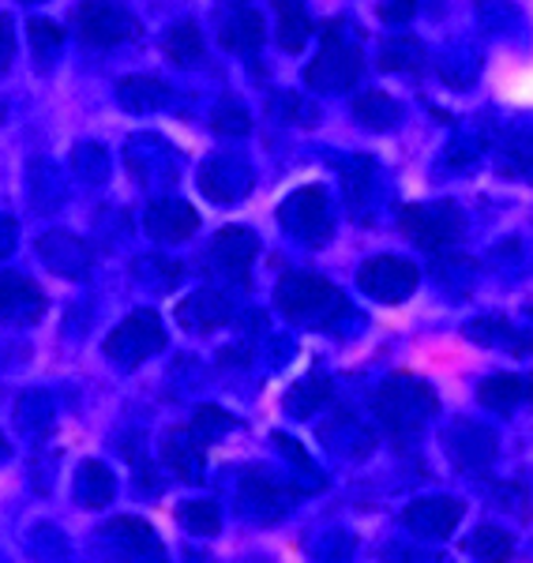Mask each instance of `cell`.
<instances>
[{
  "label": "cell",
  "instance_id": "17",
  "mask_svg": "<svg viewBox=\"0 0 533 563\" xmlns=\"http://www.w3.org/2000/svg\"><path fill=\"white\" fill-rule=\"evenodd\" d=\"M230 316H233V305L222 289H196L188 301L177 305L180 327H188V331H196V334L219 331V327L230 323Z\"/></svg>",
  "mask_w": 533,
  "mask_h": 563
},
{
  "label": "cell",
  "instance_id": "14",
  "mask_svg": "<svg viewBox=\"0 0 533 563\" xmlns=\"http://www.w3.org/2000/svg\"><path fill=\"white\" fill-rule=\"evenodd\" d=\"M38 256L49 271H57V275L65 278H84L90 271V263H95V252L87 249V241L71 238L65 230H49L38 238Z\"/></svg>",
  "mask_w": 533,
  "mask_h": 563
},
{
  "label": "cell",
  "instance_id": "1",
  "mask_svg": "<svg viewBox=\"0 0 533 563\" xmlns=\"http://www.w3.org/2000/svg\"><path fill=\"white\" fill-rule=\"evenodd\" d=\"M275 301L282 308V316H289L293 323H309V327H331L346 312V297L331 286L327 278L309 275V271H293L278 282Z\"/></svg>",
  "mask_w": 533,
  "mask_h": 563
},
{
  "label": "cell",
  "instance_id": "8",
  "mask_svg": "<svg viewBox=\"0 0 533 563\" xmlns=\"http://www.w3.org/2000/svg\"><path fill=\"white\" fill-rule=\"evenodd\" d=\"M76 31L95 49H113L121 42L140 38V23L121 4H113V0H87V4H79Z\"/></svg>",
  "mask_w": 533,
  "mask_h": 563
},
{
  "label": "cell",
  "instance_id": "2",
  "mask_svg": "<svg viewBox=\"0 0 533 563\" xmlns=\"http://www.w3.org/2000/svg\"><path fill=\"white\" fill-rule=\"evenodd\" d=\"M432 413H436V395H432L429 384H421L413 376H391L376 390V417L395 435L421 432V424Z\"/></svg>",
  "mask_w": 533,
  "mask_h": 563
},
{
  "label": "cell",
  "instance_id": "10",
  "mask_svg": "<svg viewBox=\"0 0 533 563\" xmlns=\"http://www.w3.org/2000/svg\"><path fill=\"white\" fill-rule=\"evenodd\" d=\"M45 316V294L20 271H0V320L31 327Z\"/></svg>",
  "mask_w": 533,
  "mask_h": 563
},
{
  "label": "cell",
  "instance_id": "20",
  "mask_svg": "<svg viewBox=\"0 0 533 563\" xmlns=\"http://www.w3.org/2000/svg\"><path fill=\"white\" fill-rule=\"evenodd\" d=\"M219 38L230 53H256L267 42V23L256 8H237L222 20Z\"/></svg>",
  "mask_w": 533,
  "mask_h": 563
},
{
  "label": "cell",
  "instance_id": "32",
  "mask_svg": "<svg viewBox=\"0 0 533 563\" xmlns=\"http://www.w3.org/2000/svg\"><path fill=\"white\" fill-rule=\"evenodd\" d=\"M424 65V49L413 38H387L379 49V68L387 71H418Z\"/></svg>",
  "mask_w": 533,
  "mask_h": 563
},
{
  "label": "cell",
  "instance_id": "43",
  "mask_svg": "<svg viewBox=\"0 0 533 563\" xmlns=\"http://www.w3.org/2000/svg\"><path fill=\"white\" fill-rule=\"evenodd\" d=\"M23 4H34V0H23Z\"/></svg>",
  "mask_w": 533,
  "mask_h": 563
},
{
  "label": "cell",
  "instance_id": "16",
  "mask_svg": "<svg viewBox=\"0 0 533 563\" xmlns=\"http://www.w3.org/2000/svg\"><path fill=\"white\" fill-rule=\"evenodd\" d=\"M207 440L192 424L185 429H169L162 440V462L180 477V481H200L203 477V462H207Z\"/></svg>",
  "mask_w": 533,
  "mask_h": 563
},
{
  "label": "cell",
  "instance_id": "28",
  "mask_svg": "<svg viewBox=\"0 0 533 563\" xmlns=\"http://www.w3.org/2000/svg\"><path fill=\"white\" fill-rule=\"evenodd\" d=\"M354 117L373 132L395 129V124H399V102L387 98L384 90H368V95H360L354 102Z\"/></svg>",
  "mask_w": 533,
  "mask_h": 563
},
{
  "label": "cell",
  "instance_id": "4",
  "mask_svg": "<svg viewBox=\"0 0 533 563\" xmlns=\"http://www.w3.org/2000/svg\"><path fill=\"white\" fill-rule=\"evenodd\" d=\"M399 225L413 244H421V249H429V252H444L463 238L466 218L451 203H413V207H402Z\"/></svg>",
  "mask_w": 533,
  "mask_h": 563
},
{
  "label": "cell",
  "instance_id": "27",
  "mask_svg": "<svg viewBox=\"0 0 533 563\" xmlns=\"http://www.w3.org/2000/svg\"><path fill=\"white\" fill-rule=\"evenodd\" d=\"M373 177H376V166L368 158H354L342 169V196H346L349 214H360L373 203Z\"/></svg>",
  "mask_w": 533,
  "mask_h": 563
},
{
  "label": "cell",
  "instance_id": "13",
  "mask_svg": "<svg viewBox=\"0 0 533 563\" xmlns=\"http://www.w3.org/2000/svg\"><path fill=\"white\" fill-rule=\"evenodd\" d=\"M143 230L162 244H180L200 230V214L185 199H155L143 214Z\"/></svg>",
  "mask_w": 533,
  "mask_h": 563
},
{
  "label": "cell",
  "instance_id": "11",
  "mask_svg": "<svg viewBox=\"0 0 533 563\" xmlns=\"http://www.w3.org/2000/svg\"><path fill=\"white\" fill-rule=\"evenodd\" d=\"M256 252H259L256 233L245 230V225H225L219 238L211 241V252H207V260H211V267L219 271L222 278L245 282L252 260H256Z\"/></svg>",
  "mask_w": 533,
  "mask_h": 563
},
{
  "label": "cell",
  "instance_id": "37",
  "mask_svg": "<svg viewBox=\"0 0 533 563\" xmlns=\"http://www.w3.org/2000/svg\"><path fill=\"white\" fill-rule=\"evenodd\" d=\"M192 429L200 432L207 443H211V440H219V435H225V432L233 429V417H230V413H222L219 406H200V410H196Z\"/></svg>",
  "mask_w": 533,
  "mask_h": 563
},
{
  "label": "cell",
  "instance_id": "6",
  "mask_svg": "<svg viewBox=\"0 0 533 563\" xmlns=\"http://www.w3.org/2000/svg\"><path fill=\"white\" fill-rule=\"evenodd\" d=\"M278 222L293 233L297 241L304 244H323L331 238V203H327V192L320 185L312 188H297L293 196L282 199L278 207Z\"/></svg>",
  "mask_w": 533,
  "mask_h": 563
},
{
  "label": "cell",
  "instance_id": "5",
  "mask_svg": "<svg viewBox=\"0 0 533 563\" xmlns=\"http://www.w3.org/2000/svg\"><path fill=\"white\" fill-rule=\"evenodd\" d=\"M162 346H166V327L151 308H140L124 323H116V331L106 339V357L124 368H135L147 357H155Z\"/></svg>",
  "mask_w": 533,
  "mask_h": 563
},
{
  "label": "cell",
  "instance_id": "12",
  "mask_svg": "<svg viewBox=\"0 0 533 563\" xmlns=\"http://www.w3.org/2000/svg\"><path fill=\"white\" fill-rule=\"evenodd\" d=\"M402 519L418 538L444 541L455 533L458 519H463V504H458V499H447V496H429V499H418V504L406 507Z\"/></svg>",
  "mask_w": 533,
  "mask_h": 563
},
{
  "label": "cell",
  "instance_id": "23",
  "mask_svg": "<svg viewBox=\"0 0 533 563\" xmlns=\"http://www.w3.org/2000/svg\"><path fill=\"white\" fill-rule=\"evenodd\" d=\"M466 339L481 342V346H508L511 353H533V334L519 331L500 316H485V320H474L466 327Z\"/></svg>",
  "mask_w": 533,
  "mask_h": 563
},
{
  "label": "cell",
  "instance_id": "36",
  "mask_svg": "<svg viewBox=\"0 0 533 563\" xmlns=\"http://www.w3.org/2000/svg\"><path fill=\"white\" fill-rule=\"evenodd\" d=\"M211 129L219 135H248L252 132V117H248V109L241 102L225 98V102H219V109H214Z\"/></svg>",
  "mask_w": 533,
  "mask_h": 563
},
{
  "label": "cell",
  "instance_id": "3",
  "mask_svg": "<svg viewBox=\"0 0 533 563\" xmlns=\"http://www.w3.org/2000/svg\"><path fill=\"white\" fill-rule=\"evenodd\" d=\"M365 68V53L354 42L338 38V26H327L323 34V49L312 57V65L304 68V84L320 95H334V90H346L360 79Z\"/></svg>",
  "mask_w": 533,
  "mask_h": 563
},
{
  "label": "cell",
  "instance_id": "18",
  "mask_svg": "<svg viewBox=\"0 0 533 563\" xmlns=\"http://www.w3.org/2000/svg\"><path fill=\"white\" fill-rule=\"evenodd\" d=\"M248 185H252V174L237 158H211L200 174V188L214 203H233V199H241L248 192Z\"/></svg>",
  "mask_w": 533,
  "mask_h": 563
},
{
  "label": "cell",
  "instance_id": "42",
  "mask_svg": "<svg viewBox=\"0 0 533 563\" xmlns=\"http://www.w3.org/2000/svg\"><path fill=\"white\" fill-rule=\"evenodd\" d=\"M8 455V443H4V435H0V459H4Z\"/></svg>",
  "mask_w": 533,
  "mask_h": 563
},
{
  "label": "cell",
  "instance_id": "41",
  "mask_svg": "<svg viewBox=\"0 0 533 563\" xmlns=\"http://www.w3.org/2000/svg\"><path fill=\"white\" fill-rule=\"evenodd\" d=\"M12 53H15L12 20H8V15H0V71H8V65H12Z\"/></svg>",
  "mask_w": 533,
  "mask_h": 563
},
{
  "label": "cell",
  "instance_id": "39",
  "mask_svg": "<svg viewBox=\"0 0 533 563\" xmlns=\"http://www.w3.org/2000/svg\"><path fill=\"white\" fill-rule=\"evenodd\" d=\"M413 8H418V0H384V4H379V20L406 23L413 15Z\"/></svg>",
  "mask_w": 533,
  "mask_h": 563
},
{
  "label": "cell",
  "instance_id": "7",
  "mask_svg": "<svg viewBox=\"0 0 533 563\" xmlns=\"http://www.w3.org/2000/svg\"><path fill=\"white\" fill-rule=\"evenodd\" d=\"M98 549L113 563H166L158 533L143 519H113L98 533Z\"/></svg>",
  "mask_w": 533,
  "mask_h": 563
},
{
  "label": "cell",
  "instance_id": "34",
  "mask_svg": "<svg viewBox=\"0 0 533 563\" xmlns=\"http://www.w3.org/2000/svg\"><path fill=\"white\" fill-rule=\"evenodd\" d=\"M71 174L87 180V185H98V180H106V174H110V158H106V151L98 143H79L71 151Z\"/></svg>",
  "mask_w": 533,
  "mask_h": 563
},
{
  "label": "cell",
  "instance_id": "22",
  "mask_svg": "<svg viewBox=\"0 0 533 563\" xmlns=\"http://www.w3.org/2000/svg\"><path fill=\"white\" fill-rule=\"evenodd\" d=\"M76 504L87 507V511H102V507L113 504L116 496V481L110 474V466H102L98 459H87L84 466L76 470Z\"/></svg>",
  "mask_w": 533,
  "mask_h": 563
},
{
  "label": "cell",
  "instance_id": "26",
  "mask_svg": "<svg viewBox=\"0 0 533 563\" xmlns=\"http://www.w3.org/2000/svg\"><path fill=\"white\" fill-rule=\"evenodd\" d=\"M166 57L174 60L177 68H196L207 60V45L203 34L196 23H177L174 31L166 34Z\"/></svg>",
  "mask_w": 533,
  "mask_h": 563
},
{
  "label": "cell",
  "instance_id": "40",
  "mask_svg": "<svg viewBox=\"0 0 533 563\" xmlns=\"http://www.w3.org/2000/svg\"><path fill=\"white\" fill-rule=\"evenodd\" d=\"M15 241H20V222H15V218H8V214H0V260L12 256Z\"/></svg>",
  "mask_w": 533,
  "mask_h": 563
},
{
  "label": "cell",
  "instance_id": "29",
  "mask_svg": "<svg viewBox=\"0 0 533 563\" xmlns=\"http://www.w3.org/2000/svg\"><path fill=\"white\" fill-rule=\"evenodd\" d=\"M327 398H331V379L323 376V372H315V376H304L301 384L289 387L286 410L293 417H312L323 402H327Z\"/></svg>",
  "mask_w": 533,
  "mask_h": 563
},
{
  "label": "cell",
  "instance_id": "15",
  "mask_svg": "<svg viewBox=\"0 0 533 563\" xmlns=\"http://www.w3.org/2000/svg\"><path fill=\"white\" fill-rule=\"evenodd\" d=\"M297 488H289L286 481H270L264 474H256L245 481V488H241V504H245L248 515H256L259 522H275L282 519V515L289 511V507L297 504Z\"/></svg>",
  "mask_w": 533,
  "mask_h": 563
},
{
  "label": "cell",
  "instance_id": "25",
  "mask_svg": "<svg viewBox=\"0 0 533 563\" xmlns=\"http://www.w3.org/2000/svg\"><path fill=\"white\" fill-rule=\"evenodd\" d=\"M278 12V45L286 53H301L312 34V20L304 12V0H270Z\"/></svg>",
  "mask_w": 533,
  "mask_h": 563
},
{
  "label": "cell",
  "instance_id": "38",
  "mask_svg": "<svg viewBox=\"0 0 533 563\" xmlns=\"http://www.w3.org/2000/svg\"><path fill=\"white\" fill-rule=\"evenodd\" d=\"M140 263H143V267L155 271V275H151V286H155V289L174 286V282L180 278V267H177V263H169V260H162V256H143Z\"/></svg>",
  "mask_w": 533,
  "mask_h": 563
},
{
  "label": "cell",
  "instance_id": "19",
  "mask_svg": "<svg viewBox=\"0 0 533 563\" xmlns=\"http://www.w3.org/2000/svg\"><path fill=\"white\" fill-rule=\"evenodd\" d=\"M477 398H481V406H489L496 413H511V410H519V406L533 402V376L500 372V376H489L477 387Z\"/></svg>",
  "mask_w": 533,
  "mask_h": 563
},
{
  "label": "cell",
  "instance_id": "24",
  "mask_svg": "<svg viewBox=\"0 0 533 563\" xmlns=\"http://www.w3.org/2000/svg\"><path fill=\"white\" fill-rule=\"evenodd\" d=\"M116 98L129 113H155L169 102V87L155 76H129L116 87Z\"/></svg>",
  "mask_w": 533,
  "mask_h": 563
},
{
  "label": "cell",
  "instance_id": "21",
  "mask_svg": "<svg viewBox=\"0 0 533 563\" xmlns=\"http://www.w3.org/2000/svg\"><path fill=\"white\" fill-rule=\"evenodd\" d=\"M447 448L455 462H463L469 470H481L496 459V435L481 424H455L447 432Z\"/></svg>",
  "mask_w": 533,
  "mask_h": 563
},
{
  "label": "cell",
  "instance_id": "30",
  "mask_svg": "<svg viewBox=\"0 0 533 563\" xmlns=\"http://www.w3.org/2000/svg\"><path fill=\"white\" fill-rule=\"evenodd\" d=\"M15 424H20V432L26 435H42L53 429V402L49 395H42V390H26V395L15 402Z\"/></svg>",
  "mask_w": 533,
  "mask_h": 563
},
{
  "label": "cell",
  "instance_id": "9",
  "mask_svg": "<svg viewBox=\"0 0 533 563\" xmlns=\"http://www.w3.org/2000/svg\"><path fill=\"white\" fill-rule=\"evenodd\" d=\"M357 282L373 301L399 305L413 294V289H418V267H413L410 260H399V256H376L360 267Z\"/></svg>",
  "mask_w": 533,
  "mask_h": 563
},
{
  "label": "cell",
  "instance_id": "31",
  "mask_svg": "<svg viewBox=\"0 0 533 563\" xmlns=\"http://www.w3.org/2000/svg\"><path fill=\"white\" fill-rule=\"evenodd\" d=\"M177 519L185 530L200 533V538H214V533L222 530V511L219 504H211V499H196V504H180L177 507Z\"/></svg>",
  "mask_w": 533,
  "mask_h": 563
},
{
  "label": "cell",
  "instance_id": "35",
  "mask_svg": "<svg viewBox=\"0 0 533 563\" xmlns=\"http://www.w3.org/2000/svg\"><path fill=\"white\" fill-rule=\"evenodd\" d=\"M31 45H34L38 65H49V60L60 53V45H65V31H60L53 20H31Z\"/></svg>",
  "mask_w": 533,
  "mask_h": 563
},
{
  "label": "cell",
  "instance_id": "33",
  "mask_svg": "<svg viewBox=\"0 0 533 563\" xmlns=\"http://www.w3.org/2000/svg\"><path fill=\"white\" fill-rule=\"evenodd\" d=\"M469 552H474L481 563H508L514 544L508 533L500 530V526H481V530L469 538Z\"/></svg>",
  "mask_w": 533,
  "mask_h": 563
}]
</instances>
